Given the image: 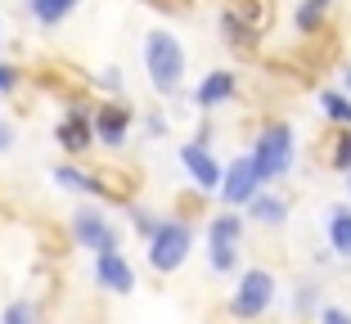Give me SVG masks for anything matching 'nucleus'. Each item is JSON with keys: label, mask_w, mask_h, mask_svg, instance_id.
Returning <instances> with one entry per match:
<instances>
[{"label": "nucleus", "mask_w": 351, "mask_h": 324, "mask_svg": "<svg viewBox=\"0 0 351 324\" xmlns=\"http://www.w3.org/2000/svg\"><path fill=\"white\" fill-rule=\"evenodd\" d=\"M261 189H266V180H261L252 153H239V158H230V162H226V180H221L217 199L226 203V208H248Z\"/></svg>", "instance_id": "obj_6"}, {"label": "nucleus", "mask_w": 351, "mask_h": 324, "mask_svg": "<svg viewBox=\"0 0 351 324\" xmlns=\"http://www.w3.org/2000/svg\"><path fill=\"white\" fill-rule=\"evenodd\" d=\"M131 122H135L131 108L117 104V99H108V104L95 108V140H99L104 149H122L126 136H131Z\"/></svg>", "instance_id": "obj_9"}, {"label": "nucleus", "mask_w": 351, "mask_h": 324, "mask_svg": "<svg viewBox=\"0 0 351 324\" xmlns=\"http://www.w3.org/2000/svg\"><path fill=\"white\" fill-rule=\"evenodd\" d=\"M95 86H99V90H108V95H122V68H99Z\"/></svg>", "instance_id": "obj_25"}, {"label": "nucleus", "mask_w": 351, "mask_h": 324, "mask_svg": "<svg viewBox=\"0 0 351 324\" xmlns=\"http://www.w3.org/2000/svg\"><path fill=\"white\" fill-rule=\"evenodd\" d=\"M221 36H226V45L230 50H239V54H252L261 45V27L252 18H243V14L234 10V5H226V10H221Z\"/></svg>", "instance_id": "obj_12"}, {"label": "nucleus", "mask_w": 351, "mask_h": 324, "mask_svg": "<svg viewBox=\"0 0 351 324\" xmlns=\"http://www.w3.org/2000/svg\"><path fill=\"white\" fill-rule=\"evenodd\" d=\"M54 140H59L63 153L82 158L86 149H95L99 140H95V108L90 104H68L59 117V126H54Z\"/></svg>", "instance_id": "obj_8"}, {"label": "nucleus", "mask_w": 351, "mask_h": 324, "mask_svg": "<svg viewBox=\"0 0 351 324\" xmlns=\"http://www.w3.org/2000/svg\"><path fill=\"white\" fill-rule=\"evenodd\" d=\"M248 153H252V162H257L261 180L275 185V180H284L293 171V162H298V136H293V126L284 122V117H270V122L257 131V140H252Z\"/></svg>", "instance_id": "obj_2"}, {"label": "nucleus", "mask_w": 351, "mask_h": 324, "mask_svg": "<svg viewBox=\"0 0 351 324\" xmlns=\"http://www.w3.org/2000/svg\"><path fill=\"white\" fill-rule=\"evenodd\" d=\"M185 68H189V54L180 45V36H171L167 27H154L145 36V77L158 95H180L185 86Z\"/></svg>", "instance_id": "obj_1"}, {"label": "nucleus", "mask_w": 351, "mask_h": 324, "mask_svg": "<svg viewBox=\"0 0 351 324\" xmlns=\"http://www.w3.org/2000/svg\"><path fill=\"white\" fill-rule=\"evenodd\" d=\"M324 167L338 176H351V126H333L329 145H324Z\"/></svg>", "instance_id": "obj_19"}, {"label": "nucleus", "mask_w": 351, "mask_h": 324, "mask_svg": "<svg viewBox=\"0 0 351 324\" xmlns=\"http://www.w3.org/2000/svg\"><path fill=\"white\" fill-rule=\"evenodd\" d=\"M14 90H19V68L0 59V95H14Z\"/></svg>", "instance_id": "obj_26"}, {"label": "nucleus", "mask_w": 351, "mask_h": 324, "mask_svg": "<svg viewBox=\"0 0 351 324\" xmlns=\"http://www.w3.org/2000/svg\"><path fill=\"white\" fill-rule=\"evenodd\" d=\"M275 275L266 271V266H252V271L239 275L234 293H230V315L234 320H261V315L275 306Z\"/></svg>", "instance_id": "obj_4"}, {"label": "nucleus", "mask_w": 351, "mask_h": 324, "mask_svg": "<svg viewBox=\"0 0 351 324\" xmlns=\"http://www.w3.org/2000/svg\"><path fill=\"white\" fill-rule=\"evenodd\" d=\"M145 131H149V140H162L167 131H171V122H167L162 113H149V117H145Z\"/></svg>", "instance_id": "obj_28"}, {"label": "nucleus", "mask_w": 351, "mask_h": 324, "mask_svg": "<svg viewBox=\"0 0 351 324\" xmlns=\"http://www.w3.org/2000/svg\"><path fill=\"white\" fill-rule=\"evenodd\" d=\"M315 324H351V311H342V306H320Z\"/></svg>", "instance_id": "obj_27"}, {"label": "nucleus", "mask_w": 351, "mask_h": 324, "mask_svg": "<svg viewBox=\"0 0 351 324\" xmlns=\"http://www.w3.org/2000/svg\"><path fill=\"white\" fill-rule=\"evenodd\" d=\"M342 90L351 95V63H347V68H342Z\"/></svg>", "instance_id": "obj_30"}, {"label": "nucleus", "mask_w": 351, "mask_h": 324, "mask_svg": "<svg viewBox=\"0 0 351 324\" xmlns=\"http://www.w3.org/2000/svg\"><path fill=\"white\" fill-rule=\"evenodd\" d=\"M95 279H99V288H108V293H117V297L131 293V288H135V271H131V262L122 257V248L95 252Z\"/></svg>", "instance_id": "obj_11"}, {"label": "nucleus", "mask_w": 351, "mask_h": 324, "mask_svg": "<svg viewBox=\"0 0 351 324\" xmlns=\"http://www.w3.org/2000/svg\"><path fill=\"white\" fill-rule=\"evenodd\" d=\"M320 284L315 279H302V284H293V315L298 320H311V315H320Z\"/></svg>", "instance_id": "obj_21"}, {"label": "nucleus", "mask_w": 351, "mask_h": 324, "mask_svg": "<svg viewBox=\"0 0 351 324\" xmlns=\"http://www.w3.org/2000/svg\"><path fill=\"white\" fill-rule=\"evenodd\" d=\"M315 104H320V113L329 117L333 126H351V95H347V90H333V86H324V90L315 95Z\"/></svg>", "instance_id": "obj_20"}, {"label": "nucleus", "mask_w": 351, "mask_h": 324, "mask_svg": "<svg viewBox=\"0 0 351 324\" xmlns=\"http://www.w3.org/2000/svg\"><path fill=\"white\" fill-rule=\"evenodd\" d=\"M23 5H27V14H32L36 27H59L63 18H73V14H77L82 0H23Z\"/></svg>", "instance_id": "obj_18"}, {"label": "nucleus", "mask_w": 351, "mask_h": 324, "mask_svg": "<svg viewBox=\"0 0 351 324\" xmlns=\"http://www.w3.org/2000/svg\"><path fill=\"white\" fill-rule=\"evenodd\" d=\"M0 324H36V306H32V302H23V297H19V302H10V306H5Z\"/></svg>", "instance_id": "obj_23"}, {"label": "nucleus", "mask_w": 351, "mask_h": 324, "mask_svg": "<svg viewBox=\"0 0 351 324\" xmlns=\"http://www.w3.org/2000/svg\"><path fill=\"white\" fill-rule=\"evenodd\" d=\"M180 167L189 171V180H194L198 194H221V180H226V167L217 162V153H212V140L207 136H194L180 145Z\"/></svg>", "instance_id": "obj_5"}, {"label": "nucleus", "mask_w": 351, "mask_h": 324, "mask_svg": "<svg viewBox=\"0 0 351 324\" xmlns=\"http://www.w3.org/2000/svg\"><path fill=\"white\" fill-rule=\"evenodd\" d=\"M207 271H212V275H234V271H239V248L207 243Z\"/></svg>", "instance_id": "obj_22"}, {"label": "nucleus", "mask_w": 351, "mask_h": 324, "mask_svg": "<svg viewBox=\"0 0 351 324\" xmlns=\"http://www.w3.org/2000/svg\"><path fill=\"white\" fill-rule=\"evenodd\" d=\"M0 45H5V27H0Z\"/></svg>", "instance_id": "obj_31"}, {"label": "nucleus", "mask_w": 351, "mask_h": 324, "mask_svg": "<svg viewBox=\"0 0 351 324\" xmlns=\"http://www.w3.org/2000/svg\"><path fill=\"white\" fill-rule=\"evenodd\" d=\"M324 239H329L333 257L351 262V203H333L324 212Z\"/></svg>", "instance_id": "obj_15"}, {"label": "nucleus", "mask_w": 351, "mask_h": 324, "mask_svg": "<svg viewBox=\"0 0 351 324\" xmlns=\"http://www.w3.org/2000/svg\"><path fill=\"white\" fill-rule=\"evenodd\" d=\"M234 95H239V73H230V68H212V73L198 82L194 104H198V113H217V108H226Z\"/></svg>", "instance_id": "obj_10"}, {"label": "nucleus", "mask_w": 351, "mask_h": 324, "mask_svg": "<svg viewBox=\"0 0 351 324\" xmlns=\"http://www.w3.org/2000/svg\"><path fill=\"white\" fill-rule=\"evenodd\" d=\"M189 252H194V225L180 216H162V225L145 239V262L154 275H176L189 262Z\"/></svg>", "instance_id": "obj_3"}, {"label": "nucleus", "mask_w": 351, "mask_h": 324, "mask_svg": "<svg viewBox=\"0 0 351 324\" xmlns=\"http://www.w3.org/2000/svg\"><path fill=\"white\" fill-rule=\"evenodd\" d=\"M243 216H248L252 225H261V230H279V225L289 221V199H284L279 189H270V185H266L257 199L243 208Z\"/></svg>", "instance_id": "obj_13"}, {"label": "nucleus", "mask_w": 351, "mask_h": 324, "mask_svg": "<svg viewBox=\"0 0 351 324\" xmlns=\"http://www.w3.org/2000/svg\"><path fill=\"white\" fill-rule=\"evenodd\" d=\"M73 239L82 243L86 252H113V248H122L117 225L104 216V208H90V203L73 212Z\"/></svg>", "instance_id": "obj_7"}, {"label": "nucleus", "mask_w": 351, "mask_h": 324, "mask_svg": "<svg viewBox=\"0 0 351 324\" xmlns=\"http://www.w3.org/2000/svg\"><path fill=\"white\" fill-rule=\"evenodd\" d=\"M5 149H14V126L10 122H0V153H5Z\"/></svg>", "instance_id": "obj_29"}, {"label": "nucleus", "mask_w": 351, "mask_h": 324, "mask_svg": "<svg viewBox=\"0 0 351 324\" xmlns=\"http://www.w3.org/2000/svg\"><path fill=\"white\" fill-rule=\"evenodd\" d=\"M347 194H351V176H347Z\"/></svg>", "instance_id": "obj_32"}, {"label": "nucleus", "mask_w": 351, "mask_h": 324, "mask_svg": "<svg viewBox=\"0 0 351 324\" xmlns=\"http://www.w3.org/2000/svg\"><path fill=\"white\" fill-rule=\"evenodd\" d=\"M329 14L333 0H298L293 27H298V36H329Z\"/></svg>", "instance_id": "obj_17"}, {"label": "nucleus", "mask_w": 351, "mask_h": 324, "mask_svg": "<svg viewBox=\"0 0 351 324\" xmlns=\"http://www.w3.org/2000/svg\"><path fill=\"white\" fill-rule=\"evenodd\" d=\"M243 230H248V216L239 208H221L217 216L207 221V243H221V248H239L243 243Z\"/></svg>", "instance_id": "obj_16"}, {"label": "nucleus", "mask_w": 351, "mask_h": 324, "mask_svg": "<svg viewBox=\"0 0 351 324\" xmlns=\"http://www.w3.org/2000/svg\"><path fill=\"white\" fill-rule=\"evenodd\" d=\"M131 225H135V234H140V239H149V234L162 225V216H158V212H149V208H131Z\"/></svg>", "instance_id": "obj_24"}, {"label": "nucleus", "mask_w": 351, "mask_h": 324, "mask_svg": "<svg viewBox=\"0 0 351 324\" xmlns=\"http://www.w3.org/2000/svg\"><path fill=\"white\" fill-rule=\"evenodd\" d=\"M54 185L68 189V194H99V199H113V189L104 185V176L77 167V162H59V167H54Z\"/></svg>", "instance_id": "obj_14"}]
</instances>
